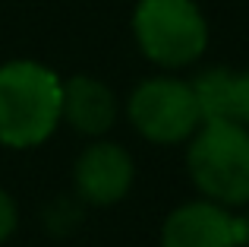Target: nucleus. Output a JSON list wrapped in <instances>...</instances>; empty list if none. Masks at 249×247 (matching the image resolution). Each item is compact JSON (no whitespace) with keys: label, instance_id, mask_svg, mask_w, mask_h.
Instances as JSON below:
<instances>
[{"label":"nucleus","instance_id":"obj_1","mask_svg":"<svg viewBox=\"0 0 249 247\" xmlns=\"http://www.w3.org/2000/svg\"><path fill=\"white\" fill-rule=\"evenodd\" d=\"M63 121V82L38 61H10L0 67V143L32 149Z\"/></svg>","mask_w":249,"mask_h":247},{"label":"nucleus","instance_id":"obj_2","mask_svg":"<svg viewBox=\"0 0 249 247\" xmlns=\"http://www.w3.org/2000/svg\"><path fill=\"white\" fill-rule=\"evenodd\" d=\"M189 178L221 206L249 203V127L237 121H202L189 136Z\"/></svg>","mask_w":249,"mask_h":247},{"label":"nucleus","instance_id":"obj_3","mask_svg":"<svg viewBox=\"0 0 249 247\" xmlns=\"http://www.w3.org/2000/svg\"><path fill=\"white\" fill-rule=\"evenodd\" d=\"M139 51L158 67H186L208 44V25L196 0H139L133 13Z\"/></svg>","mask_w":249,"mask_h":247},{"label":"nucleus","instance_id":"obj_4","mask_svg":"<svg viewBox=\"0 0 249 247\" xmlns=\"http://www.w3.org/2000/svg\"><path fill=\"white\" fill-rule=\"evenodd\" d=\"M129 121L152 143H180L199 130L202 111L189 82L174 76H155L133 89L129 95Z\"/></svg>","mask_w":249,"mask_h":247},{"label":"nucleus","instance_id":"obj_5","mask_svg":"<svg viewBox=\"0 0 249 247\" xmlns=\"http://www.w3.org/2000/svg\"><path fill=\"white\" fill-rule=\"evenodd\" d=\"M243 219L231 216L214 200H199L174 209L161 228V247H240Z\"/></svg>","mask_w":249,"mask_h":247},{"label":"nucleus","instance_id":"obj_6","mask_svg":"<svg viewBox=\"0 0 249 247\" xmlns=\"http://www.w3.org/2000/svg\"><path fill=\"white\" fill-rule=\"evenodd\" d=\"M73 184L82 200L95 206H110L126 197L133 184V159L117 143H91L76 159Z\"/></svg>","mask_w":249,"mask_h":247},{"label":"nucleus","instance_id":"obj_7","mask_svg":"<svg viewBox=\"0 0 249 247\" xmlns=\"http://www.w3.org/2000/svg\"><path fill=\"white\" fill-rule=\"evenodd\" d=\"M63 121L85 136H101L117 121V99L95 76H73L63 82Z\"/></svg>","mask_w":249,"mask_h":247},{"label":"nucleus","instance_id":"obj_8","mask_svg":"<svg viewBox=\"0 0 249 247\" xmlns=\"http://www.w3.org/2000/svg\"><path fill=\"white\" fill-rule=\"evenodd\" d=\"M231 73L233 70L214 67L199 73L189 86L196 92V102H199L202 121H227V89H231Z\"/></svg>","mask_w":249,"mask_h":247},{"label":"nucleus","instance_id":"obj_9","mask_svg":"<svg viewBox=\"0 0 249 247\" xmlns=\"http://www.w3.org/2000/svg\"><path fill=\"white\" fill-rule=\"evenodd\" d=\"M227 121H237L249 127V70L231 73V89H227Z\"/></svg>","mask_w":249,"mask_h":247},{"label":"nucleus","instance_id":"obj_10","mask_svg":"<svg viewBox=\"0 0 249 247\" xmlns=\"http://www.w3.org/2000/svg\"><path fill=\"white\" fill-rule=\"evenodd\" d=\"M16 222H19L16 203H13V197L6 190H0V244H3L6 238L16 231Z\"/></svg>","mask_w":249,"mask_h":247},{"label":"nucleus","instance_id":"obj_11","mask_svg":"<svg viewBox=\"0 0 249 247\" xmlns=\"http://www.w3.org/2000/svg\"><path fill=\"white\" fill-rule=\"evenodd\" d=\"M243 244H249V216L243 219Z\"/></svg>","mask_w":249,"mask_h":247}]
</instances>
